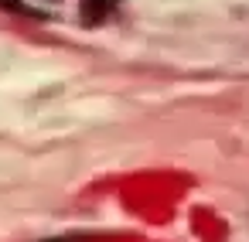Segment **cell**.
<instances>
[{
  "mask_svg": "<svg viewBox=\"0 0 249 242\" xmlns=\"http://www.w3.org/2000/svg\"><path fill=\"white\" fill-rule=\"evenodd\" d=\"M116 4L120 0H86L82 4V21L86 24H99V21H106L116 11Z\"/></svg>",
  "mask_w": 249,
  "mask_h": 242,
  "instance_id": "cell-1",
  "label": "cell"
},
{
  "mask_svg": "<svg viewBox=\"0 0 249 242\" xmlns=\"http://www.w3.org/2000/svg\"><path fill=\"white\" fill-rule=\"evenodd\" d=\"M24 4H28V0H24ZM41 4H58V0H41Z\"/></svg>",
  "mask_w": 249,
  "mask_h": 242,
  "instance_id": "cell-2",
  "label": "cell"
}]
</instances>
